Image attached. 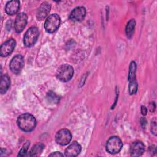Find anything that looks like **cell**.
Returning a JSON list of instances; mask_svg holds the SVG:
<instances>
[{"label": "cell", "instance_id": "obj_22", "mask_svg": "<svg viewBox=\"0 0 157 157\" xmlns=\"http://www.w3.org/2000/svg\"><path fill=\"white\" fill-rule=\"evenodd\" d=\"M64 155L59 151H55L49 155V156H63Z\"/></svg>", "mask_w": 157, "mask_h": 157}, {"label": "cell", "instance_id": "obj_11", "mask_svg": "<svg viewBox=\"0 0 157 157\" xmlns=\"http://www.w3.org/2000/svg\"><path fill=\"white\" fill-rule=\"evenodd\" d=\"M86 12V9L84 7H77L71 12L69 19L72 21H81L85 18Z\"/></svg>", "mask_w": 157, "mask_h": 157}, {"label": "cell", "instance_id": "obj_5", "mask_svg": "<svg viewBox=\"0 0 157 157\" xmlns=\"http://www.w3.org/2000/svg\"><path fill=\"white\" fill-rule=\"evenodd\" d=\"M123 147L121 140L117 136H112L107 141L105 148L108 153L116 154L119 153Z\"/></svg>", "mask_w": 157, "mask_h": 157}, {"label": "cell", "instance_id": "obj_4", "mask_svg": "<svg viewBox=\"0 0 157 157\" xmlns=\"http://www.w3.org/2000/svg\"><path fill=\"white\" fill-rule=\"evenodd\" d=\"M61 23V19L58 15L55 13L49 15L45 20L44 23V28L47 32L53 33L56 31Z\"/></svg>", "mask_w": 157, "mask_h": 157}, {"label": "cell", "instance_id": "obj_10", "mask_svg": "<svg viewBox=\"0 0 157 157\" xmlns=\"http://www.w3.org/2000/svg\"><path fill=\"white\" fill-rule=\"evenodd\" d=\"M27 15L24 12H21L17 15L14 23V28L17 33H21L24 29L27 23Z\"/></svg>", "mask_w": 157, "mask_h": 157}, {"label": "cell", "instance_id": "obj_23", "mask_svg": "<svg viewBox=\"0 0 157 157\" xmlns=\"http://www.w3.org/2000/svg\"><path fill=\"white\" fill-rule=\"evenodd\" d=\"M141 113L143 115H145L147 113V109L145 106L143 105L141 107Z\"/></svg>", "mask_w": 157, "mask_h": 157}, {"label": "cell", "instance_id": "obj_2", "mask_svg": "<svg viewBox=\"0 0 157 157\" xmlns=\"http://www.w3.org/2000/svg\"><path fill=\"white\" fill-rule=\"evenodd\" d=\"M74 69L69 64H65L60 66L56 71L57 78L63 82L69 81L74 75Z\"/></svg>", "mask_w": 157, "mask_h": 157}, {"label": "cell", "instance_id": "obj_3", "mask_svg": "<svg viewBox=\"0 0 157 157\" xmlns=\"http://www.w3.org/2000/svg\"><path fill=\"white\" fill-rule=\"evenodd\" d=\"M136 64L134 61H131L129 65L128 80H129V93L131 95L136 93L138 89V83L136 77Z\"/></svg>", "mask_w": 157, "mask_h": 157}, {"label": "cell", "instance_id": "obj_18", "mask_svg": "<svg viewBox=\"0 0 157 157\" xmlns=\"http://www.w3.org/2000/svg\"><path fill=\"white\" fill-rule=\"evenodd\" d=\"M44 148V145L42 143H37L35 144L31 149L28 155L30 156H35L39 155Z\"/></svg>", "mask_w": 157, "mask_h": 157}, {"label": "cell", "instance_id": "obj_19", "mask_svg": "<svg viewBox=\"0 0 157 157\" xmlns=\"http://www.w3.org/2000/svg\"><path fill=\"white\" fill-rule=\"evenodd\" d=\"M47 99L48 102L57 104L59 101V97L53 91H49L47 94Z\"/></svg>", "mask_w": 157, "mask_h": 157}, {"label": "cell", "instance_id": "obj_7", "mask_svg": "<svg viewBox=\"0 0 157 157\" xmlns=\"http://www.w3.org/2000/svg\"><path fill=\"white\" fill-rule=\"evenodd\" d=\"M72 140V134L67 129H61L59 130L55 136V140L56 143L61 145H66L68 144Z\"/></svg>", "mask_w": 157, "mask_h": 157}, {"label": "cell", "instance_id": "obj_17", "mask_svg": "<svg viewBox=\"0 0 157 157\" xmlns=\"http://www.w3.org/2000/svg\"><path fill=\"white\" fill-rule=\"evenodd\" d=\"M136 21L134 19H131L127 23L125 28L126 34L128 38H131L135 30Z\"/></svg>", "mask_w": 157, "mask_h": 157}, {"label": "cell", "instance_id": "obj_1", "mask_svg": "<svg viewBox=\"0 0 157 157\" xmlns=\"http://www.w3.org/2000/svg\"><path fill=\"white\" fill-rule=\"evenodd\" d=\"M18 126L25 132L32 131L36 126V120L33 115L28 113L20 115L17 121Z\"/></svg>", "mask_w": 157, "mask_h": 157}, {"label": "cell", "instance_id": "obj_16", "mask_svg": "<svg viewBox=\"0 0 157 157\" xmlns=\"http://www.w3.org/2000/svg\"><path fill=\"white\" fill-rule=\"evenodd\" d=\"M10 85V79L7 74L1 75L0 83V93L4 94L9 88Z\"/></svg>", "mask_w": 157, "mask_h": 157}, {"label": "cell", "instance_id": "obj_21", "mask_svg": "<svg viewBox=\"0 0 157 157\" xmlns=\"http://www.w3.org/2000/svg\"><path fill=\"white\" fill-rule=\"evenodd\" d=\"M156 121L155 119L153 121H151V131L154 135H156Z\"/></svg>", "mask_w": 157, "mask_h": 157}, {"label": "cell", "instance_id": "obj_8", "mask_svg": "<svg viewBox=\"0 0 157 157\" xmlns=\"http://www.w3.org/2000/svg\"><path fill=\"white\" fill-rule=\"evenodd\" d=\"M24 63L23 57L21 55H17L11 59L9 67L13 73L18 74L23 69Z\"/></svg>", "mask_w": 157, "mask_h": 157}, {"label": "cell", "instance_id": "obj_20", "mask_svg": "<svg viewBox=\"0 0 157 157\" xmlns=\"http://www.w3.org/2000/svg\"><path fill=\"white\" fill-rule=\"evenodd\" d=\"M29 145H30V142L29 141H26L23 144V145L22 146L21 148L20 149L18 156H25L26 155V153H27V151L28 150Z\"/></svg>", "mask_w": 157, "mask_h": 157}, {"label": "cell", "instance_id": "obj_14", "mask_svg": "<svg viewBox=\"0 0 157 157\" xmlns=\"http://www.w3.org/2000/svg\"><path fill=\"white\" fill-rule=\"evenodd\" d=\"M51 9V5L47 2H42L37 9L36 17L38 20H42L47 17Z\"/></svg>", "mask_w": 157, "mask_h": 157}, {"label": "cell", "instance_id": "obj_24", "mask_svg": "<svg viewBox=\"0 0 157 157\" xmlns=\"http://www.w3.org/2000/svg\"><path fill=\"white\" fill-rule=\"evenodd\" d=\"M140 123H141L142 126L144 128H145V126H146V124H147V123L146 119H145V118H142L140 119Z\"/></svg>", "mask_w": 157, "mask_h": 157}, {"label": "cell", "instance_id": "obj_9", "mask_svg": "<svg viewBox=\"0 0 157 157\" xmlns=\"http://www.w3.org/2000/svg\"><path fill=\"white\" fill-rule=\"evenodd\" d=\"M16 45L15 40L11 38L4 42L0 47V55L2 57L9 56L13 51Z\"/></svg>", "mask_w": 157, "mask_h": 157}, {"label": "cell", "instance_id": "obj_15", "mask_svg": "<svg viewBox=\"0 0 157 157\" xmlns=\"http://www.w3.org/2000/svg\"><path fill=\"white\" fill-rule=\"evenodd\" d=\"M20 3L19 1L13 0V1H9L6 5V7H5L6 12L10 15H13L16 14L20 9Z\"/></svg>", "mask_w": 157, "mask_h": 157}, {"label": "cell", "instance_id": "obj_13", "mask_svg": "<svg viewBox=\"0 0 157 157\" xmlns=\"http://www.w3.org/2000/svg\"><path fill=\"white\" fill-rule=\"evenodd\" d=\"M81 145L76 141L71 143L65 150L64 155L69 157L77 156L81 151Z\"/></svg>", "mask_w": 157, "mask_h": 157}, {"label": "cell", "instance_id": "obj_12", "mask_svg": "<svg viewBox=\"0 0 157 157\" xmlns=\"http://www.w3.org/2000/svg\"><path fill=\"white\" fill-rule=\"evenodd\" d=\"M145 151V145L140 141H136L131 144L129 153L131 156H140Z\"/></svg>", "mask_w": 157, "mask_h": 157}, {"label": "cell", "instance_id": "obj_6", "mask_svg": "<svg viewBox=\"0 0 157 157\" xmlns=\"http://www.w3.org/2000/svg\"><path fill=\"white\" fill-rule=\"evenodd\" d=\"M39 35L37 28L35 26L30 27L25 34L23 37V44L26 47H30L36 42Z\"/></svg>", "mask_w": 157, "mask_h": 157}]
</instances>
